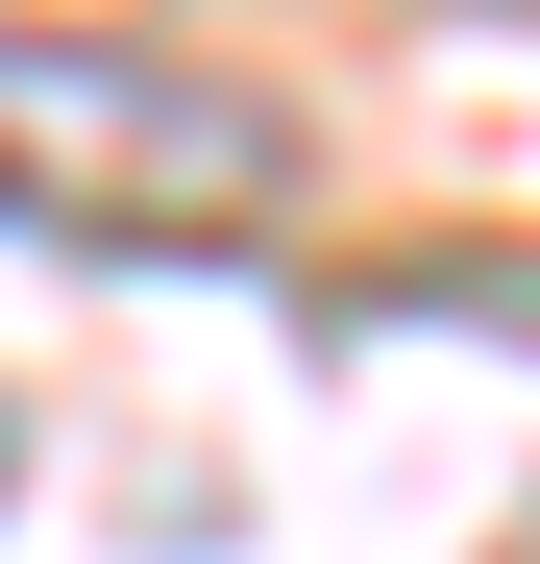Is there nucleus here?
Here are the masks:
<instances>
[{
    "label": "nucleus",
    "instance_id": "1",
    "mask_svg": "<svg viewBox=\"0 0 540 564\" xmlns=\"http://www.w3.org/2000/svg\"><path fill=\"white\" fill-rule=\"evenodd\" d=\"M516 564H540V516H516Z\"/></svg>",
    "mask_w": 540,
    "mask_h": 564
}]
</instances>
